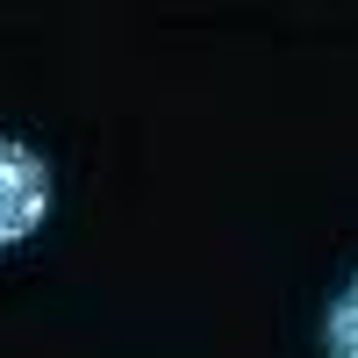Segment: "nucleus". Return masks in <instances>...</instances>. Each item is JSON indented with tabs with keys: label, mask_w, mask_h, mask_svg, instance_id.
Wrapping results in <instances>:
<instances>
[{
	"label": "nucleus",
	"mask_w": 358,
	"mask_h": 358,
	"mask_svg": "<svg viewBox=\"0 0 358 358\" xmlns=\"http://www.w3.org/2000/svg\"><path fill=\"white\" fill-rule=\"evenodd\" d=\"M322 358H358V273L337 287V301L322 308Z\"/></svg>",
	"instance_id": "f03ea898"
},
{
	"label": "nucleus",
	"mask_w": 358,
	"mask_h": 358,
	"mask_svg": "<svg viewBox=\"0 0 358 358\" xmlns=\"http://www.w3.org/2000/svg\"><path fill=\"white\" fill-rule=\"evenodd\" d=\"M50 215V165L22 136H0V251L29 244Z\"/></svg>",
	"instance_id": "f257e3e1"
}]
</instances>
